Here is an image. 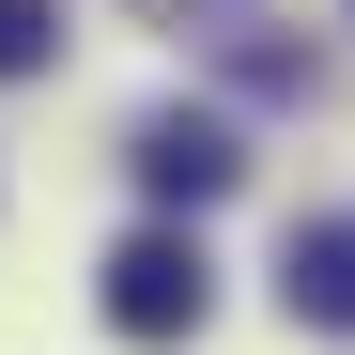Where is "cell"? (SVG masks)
<instances>
[{"label":"cell","mask_w":355,"mask_h":355,"mask_svg":"<svg viewBox=\"0 0 355 355\" xmlns=\"http://www.w3.org/2000/svg\"><path fill=\"white\" fill-rule=\"evenodd\" d=\"M278 293H293V324L355 340V232H340V216H309V232L278 248Z\"/></svg>","instance_id":"obj_3"},{"label":"cell","mask_w":355,"mask_h":355,"mask_svg":"<svg viewBox=\"0 0 355 355\" xmlns=\"http://www.w3.org/2000/svg\"><path fill=\"white\" fill-rule=\"evenodd\" d=\"M232 170H248V155H232V124H201V108L139 124V186H155V201H216Z\"/></svg>","instance_id":"obj_2"},{"label":"cell","mask_w":355,"mask_h":355,"mask_svg":"<svg viewBox=\"0 0 355 355\" xmlns=\"http://www.w3.org/2000/svg\"><path fill=\"white\" fill-rule=\"evenodd\" d=\"M46 46H62V16H46V0H0V78H31Z\"/></svg>","instance_id":"obj_4"},{"label":"cell","mask_w":355,"mask_h":355,"mask_svg":"<svg viewBox=\"0 0 355 355\" xmlns=\"http://www.w3.org/2000/svg\"><path fill=\"white\" fill-rule=\"evenodd\" d=\"M201 309H216L201 232H124V248H108V324L124 340H201Z\"/></svg>","instance_id":"obj_1"}]
</instances>
